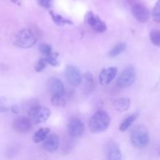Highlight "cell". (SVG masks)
<instances>
[{
	"instance_id": "cell-1",
	"label": "cell",
	"mask_w": 160,
	"mask_h": 160,
	"mask_svg": "<svg viewBox=\"0 0 160 160\" xmlns=\"http://www.w3.org/2000/svg\"><path fill=\"white\" fill-rule=\"evenodd\" d=\"M110 124V117L109 114L102 110L95 112L88 121L89 131L93 134L104 132Z\"/></svg>"
},
{
	"instance_id": "cell-2",
	"label": "cell",
	"mask_w": 160,
	"mask_h": 160,
	"mask_svg": "<svg viewBox=\"0 0 160 160\" xmlns=\"http://www.w3.org/2000/svg\"><path fill=\"white\" fill-rule=\"evenodd\" d=\"M12 42L16 46L22 48H29L35 45L37 38L31 30L23 29L14 34Z\"/></svg>"
},
{
	"instance_id": "cell-3",
	"label": "cell",
	"mask_w": 160,
	"mask_h": 160,
	"mask_svg": "<svg viewBox=\"0 0 160 160\" xmlns=\"http://www.w3.org/2000/svg\"><path fill=\"white\" fill-rule=\"evenodd\" d=\"M134 147L138 148H145L149 144L150 136L147 128L144 126H138L132 130L130 138Z\"/></svg>"
},
{
	"instance_id": "cell-4",
	"label": "cell",
	"mask_w": 160,
	"mask_h": 160,
	"mask_svg": "<svg viewBox=\"0 0 160 160\" xmlns=\"http://www.w3.org/2000/svg\"><path fill=\"white\" fill-rule=\"evenodd\" d=\"M51 116V111L45 106H34L30 109L28 117L32 123L40 124L46 122Z\"/></svg>"
},
{
	"instance_id": "cell-5",
	"label": "cell",
	"mask_w": 160,
	"mask_h": 160,
	"mask_svg": "<svg viewBox=\"0 0 160 160\" xmlns=\"http://www.w3.org/2000/svg\"><path fill=\"white\" fill-rule=\"evenodd\" d=\"M84 21L97 33H103L107 30V26L105 22L102 20L98 16L91 11L85 14Z\"/></svg>"
},
{
	"instance_id": "cell-6",
	"label": "cell",
	"mask_w": 160,
	"mask_h": 160,
	"mask_svg": "<svg viewBox=\"0 0 160 160\" xmlns=\"http://www.w3.org/2000/svg\"><path fill=\"white\" fill-rule=\"evenodd\" d=\"M136 80V73L132 67H128L121 72L117 79L119 87L126 88L132 85Z\"/></svg>"
},
{
	"instance_id": "cell-7",
	"label": "cell",
	"mask_w": 160,
	"mask_h": 160,
	"mask_svg": "<svg viewBox=\"0 0 160 160\" xmlns=\"http://www.w3.org/2000/svg\"><path fill=\"white\" fill-rule=\"evenodd\" d=\"M65 76L72 86H78L82 82V76L79 70L73 65H69L65 69Z\"/></svg>"
},
{
	"instance_id": "cell-8",
	"label": "cell",
	"mask_w": 160,
	"mask_h": 160,
	"mask_svg": "<svg viewBox=\"0 0 160 160\" xmlns=\"http://www.w3.org/2000/svg\"><path fill=\"white\" fill-rule=\"evenodd\" d=\"M132 14L134 18L140 23H145L150 18V12L146 6L141 3H136L132 6Z\"/></svg>"
},
{
	"instance_id": "cell-9",
	"label": "cell",
	"mask_w": 160,
	"mask_h": 160,
	"mask_svg": "<svg viewBox=\"0 0 160 160\" xmlns=\"http://www.w3.org/2000/svg\"><path fill=\"white\" fill-rule=\"evenodd\" d=\"M47 87L52 96H64L65 88L62 81L56 78H50L47 83Z\"/></svg>"
},
{
	"instance_id": "cell-10",
	"label": "cell",
	"mask_w": 160,
	"mask_h": 160,
	"mask_svg": "<svg viewBox=\"0 0 160 160\" xmlns=\"http://www.w3.org/2000/svg\"><path fill=\"white\" fill-rule=\"evenodd\" d=\"M84 124L81 120L78 118H73L69 122L68 134L73 138H79L84 134Z\"/></svg>"
},
{
	"instance_id": "cell-11",
	"label": "cell",
	"mask_w": 160,
	"mask_h": 160,
	"mask_svg": "<svg viewBox=\"0 0 160 160\" xmlns=\"http://www.w3.org/2000/svg\"><path fill=\"white\" fill-rule=\"evenodd\" d=\"M12 127L17 131L20 133H27L31 131L32 128V122L31 120L25 117H20L15 119L12 123Z\"/></svg>"
},
{
	"instance_id": "cell-12",
	"label": "cell",
	"mask_w": 160,
	"mask_h": 160,
	"mask_svg": "<svg viewBox=\"0 0 160 160\" xmlns=\"http://www.w3.org/2000/svg\"><path fill=\"white\" fill-rule=\"evenodd\" d=\"M106 156L109 160H120L122 158L120 148L117 143L110 142L106 145Z\"/></svg>"
},
{
	"instance_id": "cell-13",
	"label": "cell",
	"mask_w": 160,
	"mask_h": 160,
	"mask_svg": "<svg viewBox=\"0 0 160 160\" xmlns=\"http://www.w3.org/2000/svg\"><path fill=\"white\" fill-rule=\"evenodd\" d=\"M117 73V68L115 67H111L109 68L103 69L99 73V82L102 85H106L109 84Z\"/></svg>"
},
{
	"instance_id": "cell-14",
	"label": "cell",
	"mask_w": 160,
	"mask_h": 160,
	"mask_svg": "<svg viewBox=\"0 0 160 160\" xmlns=\"http://www.w3.org/2000/svg\"><path fill=\"white\" fill-rule=\"evenodd\" d=\"M59 146V138L57 134H52L43 142L42 148L48 152H54Z\"/></svg>"
},
{
	"instance_id": "cell-15",
	"label": "cell",
	"mask_w": 160,
	"mask_h": 160,
	"mask_svg": "<svg viewBox=\"0 0 160 160\" xmlns=\"http://www.w3.org/2000/svg\"><path fill=\"white\" fill-rule=\"evenodd\" d=\"M131 99L129 98H120L112 102L114 109L118 112H126L131 107Z\"/></svg>"
},
{
	"instance_id": "cell-16",
	"label": "cell",
	"mask_w": 160,
	"mask_h": 160,
	"mask_svg": "<svg viewBox=\"0 0 160 160\" xmlns=\"http://www.w3.org/2000/svg\"><path fill=\"white\" fill-rule=\"evenodd\" d=\"M50 133V129L48 128H40L38 131L34 133L33 136V141L34 143H40L44 142L47 138L48 137V134Z\"/></svg>"
},
{
	"instance_id": "cell-17",
	"label": "cell",
	"mask_w": 160,
	"mask_h": 160,
	"mask_svg": "<svg viewBox=\"0 0 160 160\" xmlns=\"http://www.w3.org/2000/svg\"><path fill=\"white\" fill-rule=\"evenodd\" d=\"M49 14L50 16H51L53 22H54L56 24L59 25V26H63V25H66V24H70V25L73 24V22H72L71 20L65 18V17L59 15V14L55 13V12H52V11H49Z\"/></svg>"
},
{
	"instance_id": "cell-18",
	"label": "cell",
	"mask_w": 160,
	"mask_h": 160,
	"mask_svg": "<svg viewBox=\"0 0 160 160\" xmlns=\"http://www.w3.org/2000/svg\"><path fill=\"white\" fill-rule=\"evenodd\" d=\"M138 114L134 113V114H132V115L129 116L128 117H127V118L122 122L121 124H120V131H122V132L126 131L127 130H128V128L132 125V123H134V120L138 118Z\"/></svg>"
},
{
	"instance_id": "cell-19",
	"label": "cell",
	"mask_w": 160,
	"mask_h": 160,
	"mask_svg": "<svg viewBox=\"0 0 160 160\" xmlns=\"http://www.w3.org/2000/svg\"><path fill=\"white\" fill-rule=\"evenodd\" d=\"M126 48V44L125 43H120L118 45H115L112 49L110 50V52H109V56L110 58H114L118 56L120 53L123 52V51Z\"/></svg>"
},
{
	"instance_id": "cell-20",
	"label": "cell",
	"mask_w": 160,
	"mask_h": 160,
	"mask_svg": "<svg viewBox=\"0 0 160 160\" xmlns=\"http://www.w3.org/2000/svg\"><path fill=\"white\" fill-rule=\"evenodd\" d=\"M58 53H55V52H51L50 54L47 55L45 56V59H46L47 62L49 65L53 66V67H58L59 65V62L58 61Z\"/></svg>"
},
{
	"instance_id": "cell-21",
	"label": "cell",
	"mask_w": 160,
	"mask_h": 160,
	"mask_svg": "<svg viewBox=\"0 0 160 160\" xmlns=\"http://www.w3.org/2000/svg\"><path fill=\"white\" fill-rule=\"evenodd\" d=\"M150 40L152 43L157 47H160V30H153L150 32Z\"/></svg>"
},
{
	"instance_id": "cell-22",
	"label": "cell",
	"mask_w": 160,
	"mask_h": 160,
	"mask_svg": "<svg viewBox=\"0 0 160 160\" xmlns=\"http://www.w3.org/2000/svg\"><path fill=\"white\" fill-rule=\"evenodd\" d=\"M51 102L53 106L62 107L66 105V100L63 96H52Z\"/></svg>"
},
{
	"instance_id": "cell-23",
	"label": "cell",
	"mask_w": 160,
	"mask_h": 160,
	"mask_svg": "<svg viewBox=\"0 0 160 160\" xmlns=\"http://www.w3.org/2000/svg\"><path fill=\"white\" fill-rule=\"evenodd\" d=\"M47 64H48V62H47L46 59L45 58H40L35 66V70L37 72H38V73L43 71L45 69V67H46Z\"/></svg>"
},
{
	"instance_id": "cell-24",
	"label": "cell",
	"mask_w": 160,
	"mask_h": 160,
	"mask_svg": "<svg viewBox=\"0 0 160 160\" xmlns=\"http://www.w3.org/2000/svg\"><path fill=\"white\" fill-rule=\"evenodd\" d=\"M152 16L156 23H160V5L156 4L152 12Z\"/></svg>"
},
{
	"instance_id": "cell-25",
	"label": "cell",
	"mask_w": 160,
	"mask_h": 160,
	"mask_svg": "<svg viewBox=\"0 0 160 160\" xmlns=\"http://www.w3.org/2000/svg\"><path fill=\"white\" fill-rule=\"evenodd\" d=\"M39 50L45 56H47V55L52 52V47L49 45H47V44H42L39 46Z\"/></svg>"
},
{
	"instance_id": "cell-26",
	"label": "cell",
	"mask_w": 160,
	"mask_h": 160,
	"mask_svg": "<svg viewBox=\"0 0 160 160\" xmlns=\"http://www.w3.org/2000/svg\"><path fill=\"white\" fill-rule=\"evenodd\" d=\"M38 2L41 6L46 8V9H49L52 5L53 0H38Z\"/></svg>"
},
{
	"instance_id": "cell-27",
	"label": "cell",
	"mask_w": 160,
	"mask_h": 160,
	"mask_svg": "<svg viewBox=\"0 0 160 160\" xmlns=\"http://www.w3.org/2000/svg\"><path fill=\"white\" fill-rule=\"evenodd\" d=\"M84 78H85L86 81H88V82H90V83L93 82L94 78H93V77H92V73H91L90 72H87V73H84Z\"/></svg>"
},
{
	"instance_id": "cell-28",
	"label": "cell",
	"mask_w": 160,
	"mask_h": 160,
	"mask_svg": "<svg viewBox=\"0 0 160 160\" xmlns=\"http://www.w3.org/2000/svg\"><path fill=\"white\" fill-rule=\"evenodd\" d=\"M11 111H12V112H13V113H15V114L19 113V108H18V106H16V105L12 106V107H11Z\"/></svg>"
},
{
	"instance_id": "cell-29",
	"label": "cell",
	"mask_w": 160,
	"mask_h": 160,
	"mask_svg": "<svg viewBox=\"0 0 160 160\" xmlns=\"http://www.w3.org/2000/svg\"><path fill=\"white\" fill-rule=\"evenodd\" d=\"M156 4H159V5H160V0H158L157 2H156Z\"/></svg>"
}]
</instances>
